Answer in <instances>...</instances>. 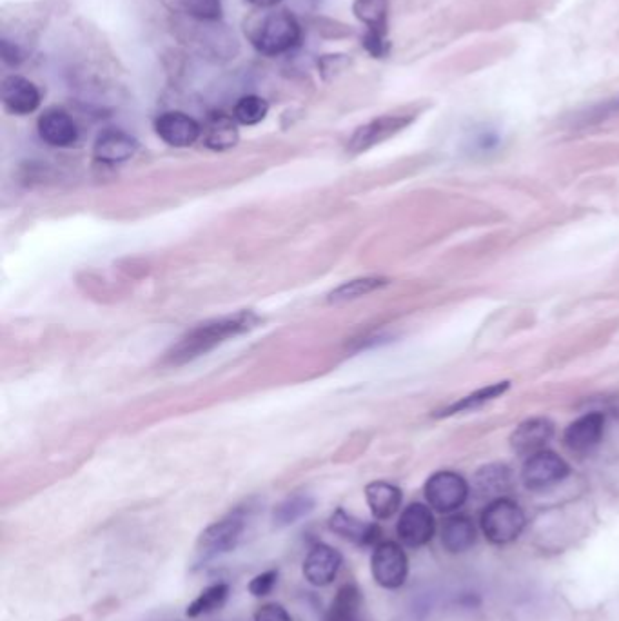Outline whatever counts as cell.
<instances>
[{
	"label": "cell",
	"mask_w": 619,
	"mask_h": 621,
	"mask_svg": "<svg viewBox=\"0 0 619 621\" xmlns=\"http://www.w3.org/2000/svg\"><path fill=\"white\" fill-rule=\"evenodd\" d=\"M371 571L376 583L384 589H400L409 576V558L402 545L382 542L374 547Z\"/></svg>",
	"instance_id": "cell-6"
},
{
	"label": "cell",
	"mask_w": 619,
	"mask_h": 621,
	"mask_svg": "<svg viewBox=\"0 0 619 621\" xmlns=\"http://www.w3.org/2000/svg\"><path fill=\"white\" fill-rule=\"evenodd\" d=\"M605 433V416L601 413H587L574 420L565 429L563 442L570 453L589 454L601 444Z\"/></svg>",
	"instance_id": "cell-10"
},
{
	"label": "cell",
	"mask_w": 619,
	"mask_h": 621,
	"mask_svg": "<svg viewBox=\"0 0 619 621\" xmlns=\"http://www.w3.org/2000/svg\"><path fill=\"white\" fill-rule=\"evenodd\" d=\"M389 280L387 278H380V276H365V278H354L349 282H344L342 286L336 287L331 293H329V302L333 304H340V302H349V300H356V298H362L365 295H371L374 291L382 289L387 286Z\"/></svg>",
	"instance_id": "cell-24"
},
{
	"label": "cell",
	"mask_w": 619,
	"mask_h": 621,
	"mask_svg": "<svg viewBox=\"0 0 619 621\" xmlns=\"http://www.w3.org/2000/svg\"><path fill=\"white\" fill-rule=\"evenodd\" d=\"M554 436V424L549 418H529L521 422L511 434V447L518 456L529 458L545 449Z\"/></svg>",
	"instance_id": "cell-12"
},
{
	"label": "cell",
	"mask_w": 619,
	"mask_h": 621,
	"mask_svg": "<svg viewBox=\"0 0 619 621\" xmlns=\"http://www.w3.org/2000/svg\"><path fill=\"white\" fill-rule=\"evenodd\" d=\"M155 131L158 137L173 148H189L202 137V128L197 120L182 111L162 113L155 120Z\"/></svg>",
	"instance_id": "cell-9"
},
{
	"label": "cell",
	"mask_w": 619,
	"mask_h": 621,
	"mask_svg": "<svg viewBox=\"0 0 619 621\" xmlns=\"http://www.w3.org/2000/svg\"><path fill=\"white\" fill-rule=\"evenodd\" d=\"M385 0H356V17L369 26V31L385 33Z\"/></svg>",
	"instance_id": "cell-28"
},
{
	"label": "cell",
	"mask_w": 619,
	"mask_h": 621,
	"mask_svg": "<svg viewBox=\"0 0 619 621\" xmlns=\"http://www.w3.org/2000/svg\"><path fill=\"white\" fill-rule=\"evenodd\" d=\"M249 4H253L256 8H273L276 4H280L282 0H247Z\"/></svg>",
	"instance_id": "cell-32"
},
{
	"label": "cell",
	"mask_w": 619,
	"mask_h": 621,
	"mask_svg": "<svg viewBox=\"0 0 619 621\" xmlns=\"http://www.w3.org/2000/svg\"><path fill=\"white\" fill-rule=\"evenodd\" d=\"M227 596H229V585L227 583L209 585L207 589L198 594L197 600L187 607V618H198V616H204L209 612L218 611L226 603Z\"/></svg>",
	"instance_id": "cell-26"
},
{
	"label": "cell",
	"mask_w": 619,
	"mask_h": 621,
	"mask_svg": "<svg viewBox=\"0 0 619 621\" xmlns=\"http://www.w3.org/2000/svg\"><path fill=\"white\" fill-rule=\"evenodd\" d=\"M37 128H39L40 138L53 148H69L79 138V129H77L75 120L71 119L64 109H46L40 115Z\"/></svg>",
	"instance_id": "cell-13"
},
{
	"label": "cell",
	"mask_w": 619,
	"mask_h": 621,
	"mask_svg": "<svg viewBox=\"0 0 619 621\" xmlns=\"http://www.w3.org/2000/svg\"><path fill=\"white\" fill-rule=\"evenodd\" d=\"M509 387H511V382H498V384L482 387V389L474 391L471 395L463 396L460 400H456V402H452L451 405H447V407H443L440 411H436V413H434V418H447V416H452V414L478 409V407H482V405L487 404V402H492L494 398L502 396Z\"/></svg>",
	"instance_id": "cell-23"
},
{
	"label": "cell",
	"mask_w": 619,
	"mask_h": 621,
	"mask_svg": "<svg viewBox=\"0 0 619 621\" xmlns=\"http://www.w3.org/2000/svg\"><path fill=\"white\" fill-rule=\"evenodd\" d=\"M40 91L31 80L11 75L2 82V104L11 115H30L40 106Z\"/></svg>",
	"instance_id": "cell-15"
},
{
	"label": "cell",
	"mask_w": 619,
	"mask_h": 621,
	"mask_svg": "<svg viewBox=\"0 0 619 621\" xmlns=\"http://www.w3.org/2000/svg\"><path fill=\"white\" fill-rule=\"evenodd\" d=\"M476 525L467 514H452L442 525V545L452 554L469 551L476 543Z\"/></svg>",
	"instance_id": "cell-18"
},
{
	"label": "cell",
	"mask_w": 619,
	"mask_h": 621,
	"mask_svg": "<svg viewBox=\"0 0 619 621\" xmlns=\"http://www.w3.org/2000/svg\"><path fill=\"white\" fill-rule=\"evenodd\" d=\"M342 567V554L329 545H315L304 562V576L315 587H325L335 582L336 574Z\"/></svg>",
	"instance_id": "cell-14"
},
{
	"label": "cell",
	"mask_w": 619,
	"mask_h": 621,
	"mask_svg": "<svg viewBox=\"0 0 619 621\" xmlns=\"http://www.w3.org/2000/svg\"><path fill=\"white\" fill-rule=\"evenodd\" d=\"M269 104L258 95H246L238 100L233 108V117L242 126H256L266 119Z\"/></svg>",
	"instance_id": "cell-27"
},
{
	"label": "cell",
	"mask_w": 619,
	"mask_h": 621,
	"mask_svg": "<svg viewBox=\"0 0 619 621\" xmlns=\"http://www.w3.org/2000/svg\"><path fill=\"white\" fill-rule=\"evenodd\" d=\"M255 621H293L291 614L278 603L262 605L255 614Z\"/></svg>",
	"instance_id": "cell-31"
},
{
	"label": "cell",
	"mask_w": 619,
	"mask_h": 621,
	"mask_svg": "<svg viewBox=\"0 0 619 621\" xmlns=\"http://www.w3.org/2000/svg\"><path fill=\"white\" fill-rule=\"evenodd\" d=\"M324 621H364L362 618V592L354 585L347 583L336 592Z\"/></svg>",
	"instance_id": "cell-21"
},
{
	"label": "cell",
	"mask_w": 619,
	"mask_h": 621,
	"mask_svg": "<svg viewBox=\"0 0 619 621\" xmlns=\"http://www.w3.org/2000/svg\"><path fill=\"white\" fill-rule=\"evenodd\" d=\"M482 531L485 538L494 545H507L520 538L527 518L518 503L511 498L492 500L482 513Z\"/></svg>",
	"instance_id": "cell-2"
},
{
	"label": "cell",
	"mask_w": 619,
	"mask_h": 621,
	"mask_svg": "<svg viewBox=\"0 0 619 621\" xmlns=\"http://www.w3.org/2000/svg\"><path fill=\"white\" fill-rule=\"evenodd\" d=\"M569 473V464L561 456L543 449L525 460L521 469V482L531 491H543L563 482Z\"/></svg>",
	"instance_id": "cell-7"
},
{
	"label": "cell",
	"mask_w": 619,
	"mask_h": 621,
	"mask_svg": "<svg viewBox=\"0 0 619 621\" xmlns=\"http://www.w3.org/2000/svg\"><path fill=\"white\" fill-rule=\"evenodd\" d=\"M258 324V318L249 311H242L236 315L215 318L206 324L191 329L186 336L180 338L177 345L166 356V362L173 365L186 364L198 356L206 355L215 347L227 342L229 338L244 335Z\"/></svg>",
	"instance_id": "cell-1"
},
{
	"label": "cell",
	"mask_w": 619,
	"mask_h": 621,
	"mask_svg": "<svg viewBox=\"0 0 619 621\" xmlns=\"http://www.w3.org/2000/svg\"><path fill=\"white\" fill-rule=\"evenodd\" d=\"M329 527L333 533L358 547H376L382 536V529L376 523L362 522L354 518L353 514L345 513L344 509H336L329 520Z\"/></svg>",
	"instance_id": "cell-16"
},
{
	"label": "cell",
	"mask_w": 619,
	"mask_h": 621,
	"mask_svg": "<svg viewBox=\"0 0 619 621\" xmlns=\"http://www.w3.org/2000/svg\"><path fill=\"white\" fill-rule=\"evenodd\" d=\"M204 144L213 151H226L236 146L238 142V128L235 117H229L226 113H213L207 119L204 131Z\"/></svg>",
	"instance_id": "cell-20"
},
{
	"label": "cell",
	"mask_w": 619,
	"mask_h": 621,
	"mask_svg": "<svg viewBox=\"0 0 619 621\" xmlns=\"http://www.w3.org/2000/svg\"><path fill=\"white\" fill-rule=\"evenodd\" d=\"M469 496V483L452 471L434 473L425 483V498L434 511L449 514L458 511Z\"/></svg>",
	"instance_id": "cell-5"
},
{
	"label": "cell",
	"mask_w": 619,
	"mask_h": 621,
	"mask_svg": "<svg viewBox=\"0 0 619 621\" xmlns=\"http://www.w3.org/2000/svg\"><path fill=\"white\" fill-rule=\"evenodd\" d=\"M302 37L300 24L287 11L271 13L262 20L260 28L256 30L253 44L256 50L267 57H278L298 46Z\"/></svg>",
	"instance_id": "cell-3"
},
{
	"label": "cell",
	"mask_w": 619,
	"mask_h": 621,
	"mask_svg": "<svg viewBox=\"0 0 619 621\" xmlns=\"http://www.w3.org/2000/svg\"><path fill=\"white\" fill-rule=\"evenodd\" d=\"M396 533L407 547L416 549L427 545L436 533V522L431 509L423 503H411L409 507H405L396 525Z\"/></svg>",
	"instance_id": "cell-8"
},
{
	"label": "cell",
	"mask_w": 619,
	"mask_h": 621,
	"mask_svg": "<svg viewBox=\"0 0 619 621\" xmlns=\"http://www.w3.org/2000/svg\"><path fill=\"white\" fill-rule=\"evenodd\" d=\"M365 498L376 520H389L402 505V491L389 482H373L365 487Z\"/></svg>",
	"instance_id": "cell-19"
},
{
	"label": "cell",
	"mask_w": 619,
	"mask_h": 621,
	"mask_svg": "<svg viewBox=\"0 0 619 621\" xmlns=\"http://www.w3.org/2000/svg\"><path fill=\"white\" fill-rule=\"evenodd\" d=\"M276 582H278V571L271 569V571L262 572V574L255 576L247 589L256 598H262L275 589Z\"/></svg>",
	"instance_id": "cell-30"
},
{
	"label": "cell",
	"mask_w": 619,
	"mask_h": 621,
	"mask_svg": "<svg viewBox=\"0 0 619 621\" xmlns=\"http://www.w3.org/2000/svg\"><path fill=\"white\" fill-rule=\"evenodd\" d=\"M246 525V509H235L233 513L209 525L206 531L200 534L198 551L206 558H215L218 554L233 551L246 531Z\"/></svg>",
	"instance_id": "cell-4"
},
{
	"label": "cell",
	"mask_w": 619,
	"mask_h": 621,
	"mask_svg": "<svg viewBox=\"0 0 619 621\" xmlns=\"http://www.w3.org/2000/svg\"><path fill=\"white\" fill-rule=\"evenodd\" d=\"M413 119V115L409 117L407 115H385L380 119H374L373 122L365 124L354 133L349 142V149L353 153H362L365 149L373 148L376 144L400 133L403 128H407Z\"/></svg>",
	"instance_id": "cell-11"
},
{
	"label": "cell",
	"mask_w": 619,
	"mask_h": 621,
	"mask_svg": "<svg viewBox=\"0 0 619 621\" xmlns=\"http://www.w3.org/2000/svg\"><path fill=\"white\" fill-rule=\"evenodd\" d=\"M313 509H315V500L309 494H295L276 507L273 520L278 527H287L302 520Z\"/></svg>",
	"instance_id": "cell-25"
},
{
	"label": "cell",
	"mask_w": 619,
	"mask_h": 621,
	"mask_svg": "<svg viewBox=\"0 0 619 621\" xmlns=\"http://www.w3.org/2000/svg\"><path fill=\"white\" fill-rule=\"evenodd\" d=\"M138 142L126 131L120 129H108L100 133L95 142V157L106 164H118L126 162L137 153Z\"/></svg>",
	"instance_id": "cell-17"
},
{
	"label": "cell",
	"mask_w": 619,
	"mask_h": 621,
	"mask_svg": "<svg viewBox=\"0 0 619 621\" xmlns=\"http://www.w3.org/2000/svg\"><path fill=\"white\" fill-rule=\"evenodd\" d=\"M511 483L509 467L500 464L483 467L476 474V478H474L476 493L483 496V498H492V500L503 498V493H507L511 489Z\"/></svg>",
	"instance_id": "cell-22"
},
{
	"label": "cell",
	"mask_w": 619,
	"mask_h": 621,
	"mask_svg": "<svg viewBox=\"0 0 619 621\" xmlns=\"http://www.w3.org/2000/svg\"><path fill=\"white\" fill-rule=\"evenodd\" d=\"M616 113H619V97L590 108L585 115H581V124L583 126L596 124V122H601V120L609 119V117L616 115Z\"/></svg>",
	"instance_id": "cell-29"
}]
</instances>
